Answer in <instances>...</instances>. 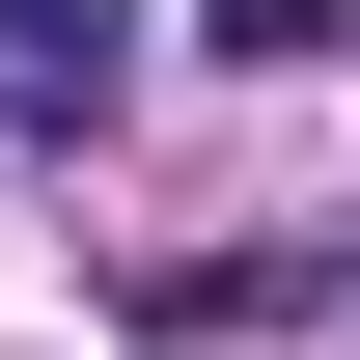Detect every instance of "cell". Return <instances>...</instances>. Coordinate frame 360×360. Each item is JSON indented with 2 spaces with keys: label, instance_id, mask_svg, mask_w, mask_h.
Masks as SVG:
<instances>
[{
  "label": "cell",
  "instance_id": "cell-1",
  "mask_svg": "<svg viewBox=\"0 0 360 360\" xmlns=\"http://www.w3.org/2000/svg\"><path fill=\"white\" fill-rule=\"evenodd\" d=\"M139 84V28H111V0H0V139H84Z\"/></svg>",
  "mask_w": 360,
  "mask_h": 360
},
{
  "label": "cell",
  "instance_id": "cell-2",
  "mask_svg": "<svg viewBox=\"0 0 360 360\" xmlns=\"http://www.w3.org/2000/svg\"><path fill=\"white\" fill-rule=\"evenodd\" d=\"M333 28H360V0H194V56H222V84H305Z\"/></svg>",
  "mask_w": 360,
  "mask_h": 360
}]
</instances>
